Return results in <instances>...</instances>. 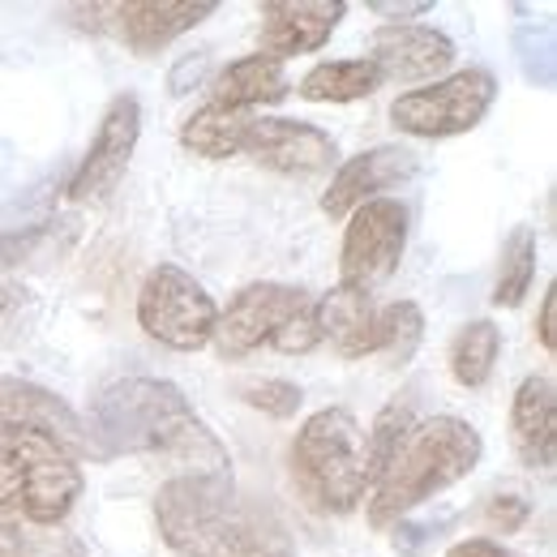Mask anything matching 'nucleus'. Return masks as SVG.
Masks as SVG:
<instances>
[{"instance_id": "nucleus-1", "label": "nucleus", "mask_w": 557, "mask_h": 557, "mask_svg": "<svg viewBox=\"0 0 557 557\" xmlns=\"http://www.w3.org/2000/svg\"><path fill=\"white\" fill-rule=\"evenodd\" d=\"M154 528L176 557H300L292 532L232 472L172 476L154 493Z\"/></svg>"}, {"instance_id": "nucleus-2", "label": "nucleus", "mask_w": 557, "mask_h": 557, "mask_svg": "<svg viewBox=\"0 0 557 557\" xmlns=\"http://www.w3.org/2000/svg\"><path fill=\"white\" fill-rule=\"evenodd\" d=\"M90 455H163L185 463V476L227 472V450L210 433L181 386L163 377H125L90 404Z\"/></svg>"}, {"instance_id": "nucleus-3", "label": "nucleus", "mask_w": 557, "mask_h": 557, "mask_svg": "<svg viewBox=\"0 0 557 557\" xmlns=\"http://www.w3.org/2000/svg\"><path fill=\"white\" fill-rule=\"evenodd\" d=\"M485 455V442L476 424L459 417H429L417 420L412 433L391 450V459L377 468L369 485V528H391L404 523L408 510L424 506L429 497L459 485L463 476L476 472Z\"/></svg>"}, {"instance_id": "nucleus-4", "label": "nucleus", "mask_w": 557, "mask_h": 557, "mask_svg": "<svg viewBox=\"0 0 557 557\" xmlns=\"http://www.w3.org/2000/svg\"><path fill=\"white\" fill-rule=\"evenodd\" d=\"M292 485L318 515H351L373 485L369 433L348 408H322L300 424L287 450Z\"/></svg>"}, {"instance_id": "nucleus-5", "label": "nucleus", "mask_w": 557, "mask_h": 557, "mask_svg": "<svg viewBox=\"0 0 557 557\" xmlns=\"http://www.w3.org/2000/svg\"><path fill=\"white\" fill-rule=\"evenodd\" d=\"M82 497V468L70 450L35 433H0V510L57 528Z\"/></svg>"}, {"instance_id": "nucleus-6", "label": "nucleus", "mask_w": 557, "mask_h": 557, "mask_svg": "<svg viewBox=\"0 0 557 557\" xmlns=\"http://www.w3.org/2000/svg\"><path fill=\"white\" fill-rule=\"evenodd\" d=\"M497 99V77L488 70H459L391 103V121L412 138H455L485 121Z\"/></svg>"}, {"instance_id": "nucleus-7", "label": "nucleus", "mask_w": 557, "mask_h": 557, "mask_svg": "<svg viewBox=\"0 0 557 557\" xmlns=\"http://www.w3.org/2000/svg\"><path fill=\"white\" fill-rule=\"evenodd\" d=\"M219 305L207 287L181 267H154L138 292V326L163 348L198 351L214 335Z\"/></svg>"}, {"instance_id": "nucleus-8", "label": "nucleus", "mask_w": 557, "mask_h": 557, "mask_svg": "<svg viewBox=\"0 0 557 557\" xmlns=\"http://www.w3.org/2000/svg\"><path fill=\"white\" fill-rule=\"evenodd\" d=\"M408 249V207L395 198H373L351 210L344 249H339V287L373 292L399 271Z\"/></svg>"}, {"instance_id": "nucleus-9", "label": "nucleus", "mask_w": 557, "mask_h": 557, "mask_svg": "<svg viewBox=\"0 0 557 557\" xmlns=\"http://www.w3.org/2000/svg\"><path fill=\"white\" fill-rule=\"evenodd\" d=\"M309 300L313 296L305 287H292V283H249L214 318L210 344L223 360H240V356L258 351L262 344H271Z\"/></svg>"}, {"instance_id": "nucleus-10", "label": "nucleus", "mask_w": 557, "mask_h": 557, "mask_svg": "<svg viewBox=\"0 0 557 557\" xmlns=\"http://www.w3.org/2000/svg\"><path fill=\"white\" fill-rule=\"evenodd\" d=\"M138 138H141V103L138 95L125 90V95H116L108 103V112H103V121L95 129V141H90L86 159L73 172L70 181L73 202H103L121 185V176H125V168H129V159L138 150Z\"/></svg>"}, {"instance_id": "nucleus-11", "label": "nucleus", "mask_w": 557, "mask_h": 557, "mask_svg": "<svg viewBox=\"0 0 557 557\" xmlns=\"http://www.w3.org/2000/svg\"><path fill=\"white\" fill-rule=\"evenodd\" d=\"M0 433H35V437H48L61 450H70L73 459L90 455L86 424L77 420V412H73L70 404L57 391L35 386V382H22V377H0Z\"/></svg>"}, {"instance_id": "nucleus-12", "label": "nucleus", "mask_w": 557, "mask_h": 557, "mask_svg": "<svg viewBox=\"0 0 557 557\" xmlns=\"http://www.w3.org/2000/svg\"><path fill=\"white\" fill-rule=\"evenodd\" d=\"M249 159H258L262 168L283 172V176H313L326 172L335 163V138L309 121H287V116H253L245 150Z\"/></svg>"}, {"instance_id": "nucleus-13", "label": "nucleus", "mask_w": 557, "mask_h": 557, "mask_svg": "<svg viewBox=\"0 0 557 557\" xmlns=\"http://www.w3.org/2000/svg\"><path fill=\"white\" fill-rule=\"evenodd\" d=\"M344 13H348L344 0H267L258 9L262 57L283 65L287 57H309V52L326 48L335 26L344 22Z\"/></svg>"}, {"instance_id": "nucleus-14", "label": "nucleus", "mask_w": 557, "mask_h": 557, "mask_svg": "<svg viewBox=\"0 0 557 557\" xmlns=\"http://www.w3.org/2000/svg\"><path fill=\"white\" fill-rule=\"evenodd\" d=\"M369 61L382 82H429L455 65V44L433 26H377L369 39Z\"/></svg>"}, {"instance_id": "nucleus-15", "label": "nucleus", "mask_w": 557, "mask_h": 557, "mask_svg": "<svg viewBox=\"0 0 557 557\" xmlns=\"http://www.w3.org/2000/svg\"><path fill=\"white\" fill-rule=\"evenodd\" d=\"M214 9H219L214 0H125L112 4V17H116V35L134 57H159L172 39L207 22Z\"/></svg>"}, {"instance_id": "nucleus-16", "label": "nucleus", "mask_w": 557, "mask_h": 557, "mask_svg": "<svg viewBox=\"0 0 557 557\" xmlns=\"http://www.w3.org/2000/svg\"><path fill=\"white\" fill-rule=\"evenodd\" d=\"M510 446L523 468L554 472L557 459V391L545 373L519 382L510 399Z\"/></svg>"}, {"instance_id": "nucleus-17", "label": "nucleus", "mask_w": 557, "mask_h": 557, "mask_svg": "<svg viewBox=\"0 0 557 557\" xmlns=\"http://www.w3.org/2000/svg\"><path fill=\"white\" fill-rule=\"evenodd\" d=\"M412 172H417V154L404 150V146H373V150H360L356 159H348V163L335 172V181H331V189H326V198H322V210H326L331 219H344V214H351L356 207L373 202L382 189L408 181Z\"/></svg>"}, {"instance_id": "nucleus-18", "label": "nucleus", "mask_w": 557, "mask_h": 557, "mask_svg": "<svg viewBox=\"0 0 557 557\" xmlns=\"http://www.w3.org/2000/svg\"><path fill=\"white\" fill-rule=\"evenodd\" d=\"M318 309V331L322 344L331 339V348L344 360H364L382 351V326H377V305L364 292L351 287H331L326 296L313 300Z\"/></svg>"}, {"instance_id": "nucleus-19", "label": "nucleus", "mask_w": 557, "mask_h": 557, "mask_svg": "<svg viewBox=\"0 0 557 557\" xmlns=\"http://www.w3.org/2000/svg\"><path fill=\"white\" fill-rule=\"evenodd\" d=\"M292 82H287V70L271 61V57H245V61H232L227 70L214 77V99L219 108L227 112H249V108H262V103H278L287 99Z\"/></svg>"}, {"instance_id": "nucleus-20", "label": "nucleus", "mask_w": 557, "mask_h": 557, "mask_svg": "<svg viewBox=\"0 0 557 557\" xmlns=\"http://www.w3.org/2000/svg\"><path fill=\"white\" fill-rule=\"evenodd\" d=\"M382 86V73L369 57H356V61H322L300 77L296 95L309 99V103H356V99H369L373 90Z\"/></svg>"}, {"instance_id": "nucleus-21", "label": "nucleus", "mask_w": 557, "mask_h": 557, "mask_svg": "<svg viewBox=\"0 0 557 557\" xmlns=\"http://www.w3.org/2000/svg\"><path fill=\"white\" fill-rule=\"evenodd\" d=\"M249 121H253V116H245V112H227V108H219V103H207V108H198V112L181 125V146L194 150L198 159H214V163H219V159H232V154L245 150Z\"/></svg>"}, {"instance_id": "nucleus-22", "label": "nucleus", "mask_w": 557, "mask_h": 557, "mask_svg": "<svg viewBox=\"0 0 557 557\" xmlns=\"http://www.w3.org/2000/svg\"><path fill=\"white\" fill-rule=\"evenodd\" d=\"M497 356H502V331L488 318H476V322L459 326L450 339V377L468 391H481L493 377Z\"/></svg>"}, {"instance_id": "nucleus-23", "label": "nucleus", "mask_w": 557, "mask_h": 557, "mask_svg": "<svg viewBox=\"0 0 557 557\" xmlns=\"http://www.w3.org/2000/svg\"><path fill=\"white\" fill-rule=\"evenodd\" d=\"M532 278H536V236H532V227H515L502 245V271L493 283V305L515 309L528 296Z\"/></svg>"}, {"instance_id": "nucleus-24", "label": "nucleus", "mask_w": 557, "mask_h": 557, "mask_svg": "<svg viewBox=\"0 0 557 557\" xmlns=\"http://www.w3.org/2000/svg\"><path fill=\"white\" fill-rule=\"evenodd\" d=\"M0 557H86L70 532L35 528L0 510Z\"/></svg>"}, {"instance_id": "nucleus-25", "label": "nucleus", "mask_w": 557, "mask_h": 557, "mask_svg": "<svg viewBox=\"0 0 557 557\" xmlns=\"http://www.w3.org/2000/svg\"><path fill=\"white\" fill-rule=\"evenodd\" d=\"M377 326H382V351L391 364H408L417 356L420 339H424V313L412 300H391L377 309Z\"/></svg>"}, {"instance_id": "nucleus-26", "label": "nucleus", "mask_w": 557, "mask_h": 557, "mask_svg": "<svg viewBox=\"0 0 557 557\" xmlns=\"http://www.w3.org/2000/svg\"><path fill=\"white\" fill-rule=\"evenodd\" d=\"M412 424H417V391H404V395H395L377 420H373V429H369V455H373V476H377V468L391 459V450L412 433Z\"/></svg>"}, {"instance_id": "nucleus-27", "label": "nucleus", "mask_w": 557, "mask_h": 557, "mask_svg": "<svg viewBox=\"0 0 557 557\" xmlns=\"http://www.w3.org/2000/svg\"><path fill=\"white\" fill-rule=\"evenodd\" d=\"M515 57H519V70L532 86L549 90L554 86V26H519L515 30Z\"/></svg>"}, {"instance_id": "nucleus-28", "label": "nucleus", "mask_w": 557, "mask_h": 557, "mask_svg": "<svg viewBox=\"0 0 557 557\" xmlns=\"http://www.w3.org/2000/svg\"><path fill=\"white\" fill-rule=\"evenodd\" d=\"M236 395H240L249 408H258V412H267V417H275V420L296 417V412H300V404H305L300 386H296V382H287V377H258V382H240V386H236Z\"/></svg>"}, {"instance_id": "nucleus-29", "label": "nucleus", "mask_w": 557, "mask_h": 557, "mask_svg": "<svg viewBox=\"0 0 557 557\" xmlns=\"http://www.w3.org/2000/svg\"><path fill=\"white\" fill-rule=\"evenodd\" d=\"M57 223H39V227H13V232H0V271L9 267H26V262H44V253H61L57 245Z\"/></svg>"}, {"instance_id": "nucleus-30", "label": "nucleus", "mask_w": 557, "mask_h": 557, "mask_svg": "<svg viewBox=\"0 0 557 557\" xmlns=\"http://www.w3.org/2000/svg\"><path fill=\"white\" fill-rule=\"evenodd\" d=\"M318 344H322V331H318V309H313V300L271 339V348H278L283 356H309Z\"/></svg>"}, {"instance_id": "nucleus-31", "label": "nucleus", "mask_w": 557, "mask_h": 557, "mask_svg": "<svg viewBox=\"0 0 557 557\" xmlns=\"http://www.w3.org/2000/svg\"><path fill=\"white\" fill-rule=\"evenodd\" d=\"M528 515H532V502L519 497V493H497V497H488L485 506L488 528H497V532H519L528 523Z\"/></svg>"}, {"instance_id": "nucleus-32", "label": "nucleus", "mask_w": 557, "mask_h": 557, "mask_svg": "<svg viewBox=\"0 0 557 557\" xmlns=\"http://www.w3.org/2000/svg\"><path fill=\"white\" fill-rule=\"evenodd\" d=\"M450 523H395V554H404V557H417L424 554L442 532H446Z\"/></svg>"}, {"instance_id": "nucleus-33", "label": "nucleus", "mask_w": 557, "mask_h": 557, "mask_svg": "<svg viewBox=\"0 0 557 557\" xmlns=\"http://www.w3.org/2000/svg\"><path fill=\"white\" fill-rule=\"evenodd\" d=\"M207 65H210V52H189V57H181V61L172 65V73H168V95H189L194 86H202Z\"/></svg>"}, {"instance_id": "nucleus-34", "label": "nucleus", "mask_w": 557, "mask_h": 557, "mask_svg": "<svg viewBox=\"0 0 557 557\" xmlns=\"http://www.w3.org/2000/svg\"><path fill=\"white\" fill-rule=\"evenodd\" d=\"M369 9L377 17H391V26H408L412 17H424L433 9V0H369Z\"/></svg>"}, {"instance_id": "nucleus-35", "label": "nucleus", "mask_w": 557, "mask_h": 557, "mask_svg": "<svg viewBox=\"0 0 557 557\" xmlns=\"http://www.w3.org/2000/svg\"><path fill=\"white\" fill-rule=\"evenodd\" d=\"M557 287L549 283V292H545V300H541V318H536V335H541V348L545 351H557Z\"/></svg>"}, {"instance_id": "nucleus-36", "label": "nucleus", "mask_w": 557, "mask_h": 557, "mask_svg": "<svg viewBox=\"0 0 557 557\" xmlns=\"http://www.w3.org/2000/svg\"><path fill=\"white\" fill-rule=\"evenodd\" d=\"M446 557H515L510 549H502L497 541H485V536H468V541H459V545H450Z\"/></svg>"}]
</instances>
